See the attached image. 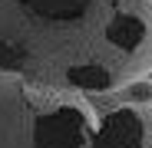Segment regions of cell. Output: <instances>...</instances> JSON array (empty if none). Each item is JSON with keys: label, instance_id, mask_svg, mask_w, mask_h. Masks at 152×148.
Listing matches in <instances>:
<instances>
[{"label": "cell", "instance_id": "1", "mask_svg": "<svg viewBox=\"0 0 152 148\" xmlns=\"http://www.w3.org/2000/svg\"><path fill=\"white\" fill-rule=\"evenodd\" d=\"M0 72L113 95L152 76V0H0Z\"/></svg>", "mask_w": 152, "mask_h": 148}, {"label": "cell", "instance_id": "2", "mask_svg": "<svg viewBox=\"0 0 152 148\" xmlns=\"http://www.w3.org/2000/svg\"><path fill=\"white\" fill-rule=\"evenodd\" d=\"M96 125L86 95L0 72V148H89Z\"/></svg>", "mask_w": 152, "mask_h": 148}, {"label": "cell", "instance_id": "3", "mask_svg": "<svg viewBox=\"0 0 152 148\" xmlns=\"http://www.w3.org/2000/svg\"><path fill=\"white\" fill-rule=\"evenodd\" d=\"M89 148H152V105H116L99 115Z\"/></svg>", "mask_w": 152, "mask_h": 148}, {"label": "cell", "instance_id": "4", "mask_svg": "<svg viewBox=\"0 0 152 148\" xmlns=\"http://www.w3.org/2000/svg\"><path fill=\"white\" fill-rule=\"evenodd\" d=\"M103 99H116V105H152V79H132L126 82L122 89H116L113 95H103Z\"/></svg>", "mask_w": 152, "mask_h": 148}, {"label": "cell", "instance_id": "5", "mask_svg": "<svg viewBox=\"0 0 152 148\" xmlns=\"http://www.w3.org/2000/svg\"><path fill=\"white\" fill-rule=\"evenodd\" d=\"M149 79H152V76H149Z\"/></svg>", "mask_w": 152, "mask_h": 148}]
</instances>
